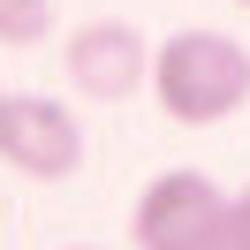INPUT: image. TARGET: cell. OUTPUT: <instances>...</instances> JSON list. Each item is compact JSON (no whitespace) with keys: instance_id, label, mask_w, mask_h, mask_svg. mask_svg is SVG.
<instances>
[{"instance_id":"cell-1","label":"cell","mask_w":250,"mask_h":250,"mask_svg":"<svg viewBox=\"0 0 250 250\" xmlns=\"http://www.w3.org/2000/svg\"><path fill=\"white\" fill-rule=\"evenodd\" d=\"M152 99L174 129H220L250 106V46L228 31H174L152 46Z\"/></svg>"},{"instance_id":"cell-2","label":"cell","mask_w":250,"mask_h":250,"mask_svg":"<svg viewBox=\"0 0 250 250\" xmlns=\"http://www.w3.org/2000/svg\"><path fill=\"white\" fill-rule=\"evenodd\" d=\"M129 243L137 250H228V189L197 167L159 174L129 212Z\"/></svg>"},{"instance_id":"cell-3","label":"cell","mask_w":250,"mask_h":250,"mask_svg":"<svg viewBox=\"0 0 250 250\" xmlns=\"http://www.w3.org/2000/svg\"><path fill=\"white\" fill-rule=\"evenodd\" d=\"M0 167H16L23 182H68L83 167L76 114L46 91H8V106H0Z\"/></svg>"},{"instance_id":"cell-4","label":"cell","mask_w":250,"mask_h":250,"mask_svg":"<svg viewBox=\"0 0 250 250\" xmlns=\"http://www.w3.org/2000/svg\"><path fill=\"white\" fill-rule=\"evenodd\" d=\"M61 68L68 83H76L83 99H99V106H122L129 91H144L152 83V38L137 31V23H76V31L61 38Z\"/></svg>"},{"instance_id":"cell-5","label":"cell","mask_w":250,"mask_h":250,"mask_svg":"<svg viewBox=\"0 0 250 250\" xmlns=\"http://www.w3.org/2000/svg\"><path fill=\"white\" fill-rule=\"evenodd\" d=\"M53 38V0H0V46H46Z\"/></svg>"},{"instance_id":"cell-6","label":"cell","mask_w":250,"mask_h":250,"mask_svg":"<svg viewBox=\"0 0 250 250\" xmlns=\"http://www.w3.org/2000/svg\"><path fill=\"white\" fill-rule=\"evenodd\" d=\"M228 250H250V189L228 197Z\"/></svg>"},{"instance_id":"cell-7","label":"cell","mask_w":250,"mask_h":250,"mask_svg":"<svg viewBox=\"0 0 250 250\" xmlns=\"http://www.w3.org/2000/svg\"><path fill=\"white\" fill-rule=\"evenodd\" d=\"M68 250H91V243H68Z\"/></svg>"},{"instance_id":"cell-8","label":"cell","mask_w":250,"mask_h":250,"mask_svg":"<svg viewBox=\"0 0 250 250\" xmlns=\"http://www.w3.org/2000/svg\"><path fill=\"white\" fill-rule=\"evenodd\" d=\"M0 106H8V91H0Z\"/></svg>"},{"instance_id":"cell-9","label":"cell","mask_w":250,"mask_h":250,"mask_svg":"<svg viewBox=\"0 0 250 250\" xmlns=\"http://www.w3.org/2000/svg\"><path fill=\"white\" fill-rule=\"evenodd\" d=\"M235 8H250V0H235Z\"/></svg>"}]
</instances>
